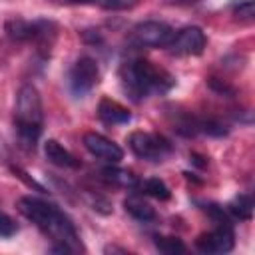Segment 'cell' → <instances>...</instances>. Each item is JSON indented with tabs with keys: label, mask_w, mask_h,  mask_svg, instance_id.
Returning a JSON list of instances; mask_svg holds the SVG:
<instances>
[{
	"label": "cell",
	"mask_w": 255,
	"mask_h": 255,
	"mask_svg": "<svg viewBox=\"0 0 255 255\" xmlns=\"http://www.w3.org/2000/svg\"><path fill=\"white\" fill-rule=\"evenodd\" d=\"M141 191H143L145 195L155 197V199H169V187H167L161 179H157V177L145 179V181L141 183Z\"/></svg>",
	"instance_id": "ac0fdd59"
},
{
	"label": "cell",
	"mask_w": 255,
	"mask_h": 255,
	"mask_svg": "<svg viewBox=\"0 0 255 255\" xmlns=\"http://www.w3.org/2000/svg\"><path fill=\"white\" fill-rule=\"evenodd\" d=\"M205 46H207V38L203 30L197 26H185L173 32V38L165 48H169V52L177 56H199L203 54Z\"/></svg>",
	"instance_id": "ba28073f"
},
{
	"label": "cell",
	"mask_w": 255,
	"mask_h": 255,
	"mask_svg": "<svg viewBox=\"0 0 255 255\" xmlns=\"http://www.w3.org/2000/svg\"><path fill=\"white\" fill-rule=\"evenodd\" d=\"M253 207H255V203H253L251 195L241 193V195H237V197L227 205V211H229L233 217H237V219L249 221V219L253 217Z\"/></svg>",
	"instance_id": "5bb4252c"
},
{
	"label": "cell",
	"mask_w": 255,
	"mask_h": 255,
	"mask_svg": "<svg viewBox=\"0 0 255 255\" xmlns=\"http://www.w3.org/2000/svg\"><path fill=\"white\" fill-rule=\"evenodd\" d=\"M44 153H46V159L58 167H70V169H76L80 167V159H76L64 145H60L56 139H48L46 145H44Z\"/></svg>",
	"instance_id": "7c38bea8"
},
{
	"label": "cell",
	"mask_w": 255,
	"mask_h": 255,
	"mask_svg": "<svg viewBox=\"0 0 255 255\" xmlns=\"http://www.w3.org/2000/svg\"><path fill=\"white\" fill-rule=\"evenodd\" d=\"M209 88L213 90V92H217V94H223V96H233V88L231 86H227L225 82H221V80H217V78H209Z\"/></svg>",
	"instance_id": "7402d4cb"
},
{
	"label": "cell",
	"mask_w": 255,
	"mask_h": 255,
	"mask_svg": "<svg viewBox=\"0 0 255 255\" xmlns=\"http://www.w3.org/2000/svg\"><path fill=\"white\" fill-rule=\"evenodd\" d=\"M56 4H96L106 10H128L137 4V0H54Z\"/></svg>",
	"instance_id": "9a60e30c"
},
{
	"label": "cell",
	"mask_w": 255,
	"mask_h": 255,
	"mask_svg": "<svg viewBox=\"0 0 255 255\" xmlns=\"http://www.w3.org/2000/svg\"><path fill=\"white\" fill-rule=\"evenodd\" d=\"M16 231H18V225L14 223V219L0 211V237H12L16 235Z\"/></svg>",
	"instance_id": "44dd1931"
},
{
	"label": "cell",
	"mask_w": 255,
	"mask_h": 255,
	"mask_svg": "<svg viewBox=\"0 0 255 255\" xmlns=\"http://www.w3.org/2000/svg\"><path fill=\"white\" fill-rule=\"evenodd\" d=\"M129 38L139 48H165L173 38V28L165 22L145 20L133 26Z\"/></svg>",
	"instance_id": "8992f818"
},
{
	"label": "cell",
	"mask_w": 255,
	"mask_h": 255,
	"mask_svg": "<svg viewBox=\"0 0 255 255\" xmlns=\"http://www.w3.org/2000/svg\"><path fill=\"white\" fill-rule=\"evenodd\" d=\"M153 243H155V247H157L161 253H165V255H177V253H183V251H185L183 241L177 239V237L155 235V237H153Z\"/></svg>",
	"instance_id": "e0dca14e"
},
{
	"label": "cell",
	"mask_w": 255,
	"mask_h": 255,
	"mask_svg": "<svg viewBox=\"0 0 255 255\" xmlns=\"http://www.w3.org/2000/svg\"><path fill=\"white\" fill-rule=\"evenodd\" d=\"M82 141H84V147H86L92 155H96V157H100V159H106V161H110V163H118V161L124 157V149H122L116 141H112L110 137H106V135H102V133L88 131V133H84Z\"/></svg>",
	"instance_id": "30bf717a"
},
{
	"label": "cell",
	"mask_w": 255,
	"mask_h": 255,
	"mask_svg": "<svg viewBox=\"0 0 255 255\" xmlns=\"http://www.w3.org/2000/svg\"><path fill=\"white\" fill-rule=\"evenodd\" d=\"M235 245V233L231 225H217L213 231L201 233L195 239V247L201 253L207 255H221V253H229Z\"/></svg>",
	"instance_id": "9c48e42d"
},
{
	"label": "cell",
	"mask_w": 255,
	"mask_h": 255,
	"mask_svg": "<svg viewBox=\"0 0 255 255\" xmlns=\"http://www.w3.org/2000/svg\"><path fill=\"white\" fill-rule=\"evenodd\" d=\"M100 80L98 62L90 56H82L74 62L70 70V90L76 98H84Z\"/></svg>",
	"instance_id": "52a82bcc"
},
{
	"label": "cell",
	"mask_w": 255,
	"mask_h": 255,
	"mask_svg": "<svg viewBox=\"0 0 255 255\" xmlns=\"http://www.w3.org/2000/svg\"><path fill=\"white\" fill-rule=\"evenodd\" d=\"M124 209H126L133 219H137V221H141V223H147V221H153V219H155L153 207H151L149 203H145L143 199L135 197V195H131V197H128V199L124 201Z\"/></svg>",
	"instance_id": "4fadbf2b"
},
{
	"label": "cell",
	"mask_w": 255,
	"mask_h": 255,
	"mask_svg": "<svg viewBox=\"0 0 255 255\" xmlns=\"http://www.w3.org/2000/svg\"><path fill=\"white\" fill-rule=\"evenodd\" d=\"M102 175H104V179H108L116 185H124V187H135L137 185V177L128 169L106 167V169H102Z\"/></svg>",
	"instance_id": "2e32d148"
},
{
	"label": "cell",
	"mask_w": 255,
	"mask_h": 255,
	"mask_svg": "<svg viewBox=\"0 0 255 255\" xmlns=\"http://www.w3.org/2000/svg\"><path fill=\"white\" fill-rule=\"evenodd\" d=\"M6 36L16 42H48V38H54L56 26L50 20H34L28 22L24 18L12 16L4 24Z\"/></svg>",
	"instance_id": "277c9868"
},
{
	"label": "cell",
	"mask_w": 255,
	"mask_h": 255,
	"mask_svg": "<svg viewBox=\"0 0 255 255\" xmlns=\"http://www.w3.org/2000/svg\"><path fill=\"white\" fill-rule=\"evenodd\" d=\"M98 116L106 122V124H128L131 120V114L126 106L118 104L116 100L110 98H102L98 104Z\"/></svg>",
	"instance_id": "8fae6325"
},
{
	"label": "cell",
	"mask_w": 255,
	"mask_h": 255,
	"mask_svg": "<svg viewBox=\"0 0 255 255\" xmlns=\"http://www.w3.org/2000/svg\"><path fill=\"white\" fill-rule=\"evenodd\" d=\"M185 2H195V0H185Z\"/></svg>",
	"instance_id": "603a6c76"
},
{
	"label": "cell",
	"mask_w": 255,
	"mask_h": 255,
	"mask_svg": "<svg viewBox=\"0 0 255 255\" xmlns=\"http://www.w3.org/2000/svg\"><path fill=\"white\" fill-rule=\"evenodd\" d=\"M18 209L26 219H30L36 227H40L56 243L68 245L72 251L82 249V243H80V237H78V231H76L72 219L58 205H54L46 199L34 197V195H24L18 199Z\"/></svg>",
	"instance_id": "6da1fadb"
},
{
	"label": "cell",
	"mask_w": 255,
	"mask_h": 255,
	"mask_svg": "<svg viewBox=\"0 0 255 255\" xmlns=\"http://www.w3.org/2000/svg\"><path fill=\"white\" fill-rule=\"evenodd\" d=\"M128 143H129V149L139 159H147V161H163L171 151V143L159 133L133 131L128 137Z\"/></svg>",
	"instance_id": "5b68a950"
},
{
	"label": "cell",
	"mask_w": 255,
	"mask_h": 255,
	"mask_svg": "<svg viewBox=\"0 0 255 255\" xmlns=\"http://www.w3.org/2000/svg\"><path fill=\"white\" fill-rule=\"evenodd\" d=\"M16 129L20 143L26 149H34L44 128V110L42 98L32 84H24L16 96Z\"/></svg>",
	"instance_id": "3957f363"
},
{
	"label": "cell",
	"mask_w": 255,
	"mask_h": 255,
	"mask_svg": "<svg viewBox=\"0 0 255 255\" xmlns=\"http://www.w3.org/2000/svg\"><path fill=\"white\" fill-rule=\"evenodd\" d=\"M233 12L239 20H247L251 22L253 16H255V6H253V0H239L235 6H233Z\"/></svg>",
	"instance_id": "d6986e66"
},
{
	"label": "cell",
	"mask_w": 255,
	"mask_h": 255,
	"mask_svg": "<svg viewBox=\"0 0 255 255\" xmlns=\"http://www.w3.org/2000/svg\"><path fill=\"white\" fill-rule=\"evenodd\" d=\"M120 80L124 92L135 102L147 98L153 92L165 94L173 86V78L163 68H157L147 60L126 62L120 70Z\"/></svg>",
	"instance_id": "7a4b0ae2"
},
{
	"label": "cell",
	"mask_w": 255,
	"mask_h": 255,
	"mask_svg": "<svg viewBox=\"0 0 255 255\" xmlns=\"http://www.w3.org/2000/svg\"><path fill=\"white\" fill-rule=\"evenodd\" d=\"M197 122H199V129L201 131H207L211 135H225L227 133L225 126L221 122H217V120H197Z\"/></svg>",
	"instance_id": "ffe728a7"
}]
</instances>
